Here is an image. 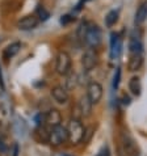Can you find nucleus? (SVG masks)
Wrapping results in <instances>:
<instances>
[{
	"instance_id": "4468645a",
	"label": "nucleus",
	"mask_w": 147,
	"mask_h": 156,
	"mask_svg": "<svg viewBox=\"0 0 147 156\" xmlns=\"http://www.w3.org/2000/svg\"><path fill=\"white\" fill-rule=\"evenodd\" d=\"M147 20V0L143 2L138 8L137 13H135V19H134V23L137 25H142Z\"/></svg>"
},
{
	"instance_id": "9b49d317",
	"label": "nucleus",
	"mask_w": 147,
	"mask_h": 156,
	"mask_svg": "<svg viewBox=\"0 0 147 156\" xmlns=\"http://www.w3.org/2000/svg\"><path fill=\"white\" fill-rule=\"evenodd\" d=\"M45 122L51 127L59 126L60 122H62V115H60L59 110L57 109H51L45 114Z\"/></svg>"
},
{
	"instance_id": "b1692460",
	"label": "nucleus",
	"mask_w": 147,
	"mask_h": 156,
	"mask_svg": "<svg viewBox=\"0 0 147 156\" xmlns=\"http://www.w3.org/2000/svg\"><path fill=\"white\" fill-rule=\"evenodd\" d=\"M0 88H2L3 90H4V80H3V73H2V68H0Z\"/></svg>"
},
{
	"instance_id": "412c9836",
	"label": "nucleus",
	"mask_w": 147,
	"mask_h": 156,
	"mask_svg": "<svg viewBox=\"0 0 147 156\" xmlns=\"http://www.w3.org/2000/svg\"><path fill=\"white\" fill-rule=\"evenodd\" d=\"M74 20H75V17H72L70 15H64V16H62V19H60V24L62 25H68L70 23H72Z\"/></svg>"
},
{
	"instance_id": "dca6fc26",
	"label": "nucleus",
	"mask_w": 147,
	"mask_h": 156,
	"mask_svg": "<svg viewBox=\"0 0 147 156\" xmlns=\"http://www.w3.org/2000/svg\"><path fill=\"white\" fill-rule=\"evenodd\" d=\"M129 90L134 94V96H139L141 90H142V84H141V79L138 76H133L129 80Z\"/></svg>"
},
{
	"instance_id": "f257e3e1",
	"label": "nucleus",
	"mask_w": 147,
	"mask_h": 156,
	"mask_svg": "<svg viewBox=\"0 0 147 156\" xmlns=\"http://www.w3.org/2000/svg\"><path fill=\"white\" fill-rule=\"evenodd\" d=\"M117 152L118 156H139V148L127 133H122Z\"/></svg>"
},
{
	"instance_id": "4be33fe9",
	"label": "nucleus",
	"mask_w": 147,
	"mask_h": 156,
	"mask_svg": "<svg viewBox=\"0 0 147 156\" xmlns=\"http://www.w3.org/2000/svg\"><path fill=\"white\" fill-rule=\"evenodd\" d=\"M96 156H110V155H109V150H108V147H106V146H105V147H102V148L99 151V154H97Z\"/></svg>"
},
{
	"instance_id": "20e7f679",
	"label": "nucleus",
	"mask_w": 147,
	"mask_h": 156,
	"mask_svg": "<svg viewBox=\"0 0 147 156\" xmlns=\"http://www.w3.org/2000/svg\"><path fill=\"white\" fill-rule=\"evenodd\" d=\"M66 140H68L67 127H63L62 125H59V126H55L51 129L50 135H49V143L51 146L58 147Z\"/></svg>"
},
{
	"instance_id": "6e6552de",
	"label": "nucleus",
	"mask_w": 147,
	"mask_h": 156,
	"mask_svg": "<svg viewBox=\"0 0 147 156\" xmlns=\"http://www.w3.org/2000/svg\"><path fill=\"white\" fill-rule=\"evenodd\" d=\"M38 24H40V19H38L37 16L29 15V16L23 17V19L17 23V28L20 30H32L34 28H37Z\"/></svg>"
},
{
	"instance_id": "1a4fd4ad",
	"label": "nucleus",
	"mask_w": 147,
	"mask_h": 156,
	"mask_svg": "<svg viewBox=\"0 0 147 156\" xmlns=\"http://www.w3.org/2000/svg\"><path fill=\"white\" fill-rule=\"evenodd\" d=\"M51 97L54 98L55 102L60 104V105H63V104H67L68 98H70L67 89L63 88V87H60V85H57V87H54V88L51 89Z\"/></svg>"
},
{
	"instance_id": "f3484780",
	"label": "nucleus",
	"mask_w": 147,
	"mask_h": 156,
	"mask_svg": "<svg viewBox=\"0 0 147 156\" xmlns=\"http://www.w3.org/2000/svg\"><path fill=\"white\" fill-rule=\"evenodd\" d=\"M142 49H143V45H142V42L139 38H135L133 37L130 42H129V53L130 55L133 54H142Z\"/></svg>"
},
{
	"instance_id": "0eeeda50",
	"label": "nucleus",
	"mask_w": 147,
	"mask_h": 156,
	"mask_svg": "<svg viewBox=\"0 0 147 156\" xmlns=\"http://www.w3.org/2000/svg\"><path fill=\"white\" fill-rule=\"evenodd\" d=\"M97 64V54L92 47L84 51L83 57H81V66H83L84 71H91L93 70L95 66Z\"/></svg>"
},
{
	"instance_id": "f03ea898",
	"label": "nucleus",
	"mask_w": 147,
	"mask_h": 156,
	"mask_svg": "<svg viewBox=\"0 0 147 156\" xmlns=\"http://www.w3.org/2000/svg\"><path fill=\"white\" fill-rule=\"evenodd\" d=\"M67 133H68V140L72 144H77V143H80L84 139L85 129L79 119L72 118L70 119V122L67 125Z\"/></svg>"
},
{
	"instance_id": "423d86ee",
	"label": "nucleus",
	"mask_w": 147,
	"mask_h": 156,
	"mask_svg": "<svg viewBox=\"0 0 147 156\" xmlns=\"http://www.w3.org/2000/svg\"><path fill=\"white\" fill-rule=\"evenodd\" d=\"M102 94H104V89H102V85L97 81H92L89 83L88 87H87V96L88 98L91 100V102L93 105H96L101 101L102 98Z\"/></svg>"
},
{
	"instance_id": "f8f14e48",
	"label": "nucleus",
	"mask_w": 147,
	"mask_h": 156,
	"mask_svg": "<svg viewBox=\"0 0 147 156\" xmlns=\"http://www.w3.org/2000/svg\"><path fill=\"white\" fill-rule=\"evenodd\" d=\"M92 106L93 104L91 102V100L88 98V96H81V98L79 100V104H77V108H79L80 113L83 117H89L92 114Z\"/></svg>"
},
{
	"instance_id": "a211bd4d",
	"label": "nucleus",
	"mask_w": 147,
	"mask_h": 156,
	"mask_svg": "<svg viewBox=\"0 0 147 156\" xmlns=\"http://www.w3.org/2000/svg\"><path fill=\"white\" fill-rule=\"evenodd\" d=\"M117 20H118V12L117 11H110L109 13L105 16V25L108 28H112L116 23H117Z\"/></svg>"
},
{
	"instance_id": "6ab92c4d",
	"label": "nucleus",
	"mask_w": 147,
	"mask_h": 156,
	"mask_svg": "<svg viewBox=\"0 0 147 156\" xmlns=\"http://www.w3.org/2000/svg\"><path fill=\"white\" fill-rule=\"evenodd\" d=\"M36 13H37V17L40 19V21H46V20H49V17H50V13L45 9L44 5H38L36 9Z\"/></svg>"
},
{
	"instance_id": "39448f33",
	"label": "nucleus",
	"mask_w": 147,
	"mask_h": 156,
	"mask_svg": "<svg viewBox=\"0 0 147 156\" xmlns=\"http://www.w3.org/2000/svg\"><path fill=\"white\" fill-rule=\"evenodd\" d=\"M55 70L58 75H67L71 70V57L66 51H59L57 55V63H55Z\"/></svg>"
},
{
	"instance_id": "aec40b11",
	"label": "nucleus",
	"mask_w": 147,
	"mask_h": 156,
	"mask_svg": "<svg viewBox=\"0 0 147 156\" xmlns=\"http://www.w3.org/2000/svg\"><path fill=\"white\" fill-rule=\"evenodd\" d=\"M120 81H121V68L118 67L117 71H116V73H114V77H113V89L114 90L118 88Z\"/></svg>"
},
{
	"instance_id": "9d476101",
	"label": "nucleus",
	"mask_w": 147,
	"mask_h": 156,
	"mask_svg": "<svg viewBox=\"0 0 147 156\" xmlns=\"http://www.w3.org/2000/svg\"><path fill=\"white\" fill-rule=\"evenodd\" d=\"M121 49H122V41H121V38L118 37L117 33H112L110 34V58L112 59L117 58L121 53Z\"/></svg>"
},
{
	"instance_id": "5701e85b",
	"label": "nucleus",
	"mask_w": 147,
	"mask_h": 156,
	"mask_svg": "<svg viewBox=\"0 0 147 156\" xmlns=\"http://www.w3.org/2000/svg\"><path fill=\"white\" fill-rule=\"evenodd\" d=\"M8 151V146L4 143L3 139H0V152H7Z\"/></svg>"
},
{
	"instance_id": "2eb2a0df",
	"label": "nucleus",
	"mask_w": 147,
	"mask_h": 156,
	"mask_svg": "<svg viewBox=\"0 0 147 156\" xmlns=\"http://www.w3.org/2000/svg\"><path fill=\"white\" fill-rule=\"evenodd\" d=\"M20 49H21V43L20 42H13V43H11V45H8L5 49H4V53H3L4 59L13 58L15 55L19 54Z\"/></svg>"
},
{
	"instance_id": "ddd939ff",
	"label": "nucleus",
	"mask_w": 147,
	"mask_h": 156,
	"mask_svg": "<svg viewBox=\"0 0 147 156\" xmlns=\"http://www.w3.org/2000/svg\"><path fill=\"white\" fill-rule=\"evenodd\" d=\"M142 64H143V57H142V54H133L130 55V59H129L127 68H129V71L135 72L141 70Z\"/></svg>"
},
{
	"instance_id": "7ed1b4c3",
	"label": "nucleus",
	"mask_w": 147,
	"mask_h": 156,
	"mask_svg": "<svg viewBox=\"0 0 147 156\" xmlns=\"http://www.w3.org/2000/svg\"><path fill=\"white\" fill-rule=\"evenodd\" d=\"M101 41H102L101 29L99 28L96 24H89V23H88L87 30H85L84 42L87 43L89 47H92V49H96L97 46H100Z\"/></svg>"
}]
</instances>
